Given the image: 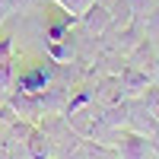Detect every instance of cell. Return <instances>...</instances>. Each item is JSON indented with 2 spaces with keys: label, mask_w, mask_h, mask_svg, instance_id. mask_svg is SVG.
Returning a JSON list of instances; mask_svg holds the SVG:
<instances>
[{
  "label": "cell",
  "mask_w": 159,
  "mask_h": 159,
  "mask_svg": "<svg viewBox=\"0 0 159 159\" xmlns=\"http://www.w3.org/2000/svg\"><path fill=\"white\" fill-rule=\"evenodd\" d=\"M150 147H153V153L159 156V127H156L153 134H150Z\"/></svg>",
  "instance_id": "e0dca14e"
},
{
  "label": "cell",
  "mask_w": 159,
  "mask_h": 159,
  "mask_svg": "<svg viewBox=\"0 0 159 159\" xmlns=\"http://www.w3.org/2000/svg\"><path fill=\"white\" fill-rule=\"evenodd\" d=\"M32 3H35V0H13V13H25Z\"/></svg>",
  "instance_id": "2e32d148"
},
{
  "label": "cell",
  "mask_w": 159,
  "mask_h": 159,
  "mask_svg": "<svg viewBox=\"0 0 159 159\" xmlns=\"http://www.w3.org/2000/svg\"><path fill=\"white\" fill-rule=\"evenodd\" d=\"M156 45L150 42V38H140V42L134 45L124 54V64L127 67H134V70H143V73H153V64H156Z\"/></svg>",
  "instance_id": "5b68a950"
},
{
  "label": "cell",
  "mask_w": 159,
  "mask_h": 159,
  "mask_svg": "<svg viewBox=\"0 0 159 159\" xmlns=\"http://www.w3.org/2000/svg\"><path fill=\"white\" fill-rule=\"evenodd\" d=\"M153 80H156V86H159V57H156V64H153V73H150Z\"/></svg>",
  "instance_id": "ac0fdd59"
},
{
  "label": "cell",
  "mask_w": 159,
  "mask_h": 159,
  "mask_svg": "<svg viewBox=\"0 0 159 159\" xmlns=\"http://www.w3.org/2000/svg\"><path fill=\"white\" fill-rule=\"evenodd\" d=\"M80 25H83V32L86 35H96V38H102L105 32L111 29V19H108V10L105 7H99V3H92L83 16H80Z\"/></svg>",
  "instance_id": "ba28073f"
},
{
  "label": "cell",
  "mask_w": 159,
  "mask_h": 159,
  "mask_svg": "<svg viewBox=\"0 0 159 159\" xmlns=\"http://www.w3.org/2000/svg\"><path fill=\"white\" fill-rule=\"evenodd\" d=\"M153 147H150V137L134 134V130H121L115 140V156L118 159H150Z\"/></svg>",
  "instance_id": "6da1fadb"
},
{
  "label": "cell",
  "mask_w": 159,
  "mask_h": 159,
  "mask_svg": "<svg viewBox=\"0 0 159 159\" xmlns=\"http://www.w3.org/2000/svg\"><path fill=\"white\" fill-rule=\"evenodd\" d=\"M51 3L54 7H61V13L64 16H70V19H80L83 16V13L96 3V0H51Z\"/></svg>",
  "instance_id": "8fae6325"
},
{
  "label": "cell",
  "mask_w": 159,
  "mask_h": 159,
  "mask_svg": "<svg viewBox=\"0 0 159 159\" xmlns=\"http://www.w3.org/2000/svg\"><path fill=\"white\" fill-rule=\"evenodd\" d=\"M13 13V0H0V25H3V19Z\"/></svg>",
  "instance_id": "9a60e30c"
},
{
  "label": "cell",
  "mask_w": 159,
  "mask_h": 159,
  "mask_svg": "<svg viewBox=\"0 0 159 159\" xmlns=\"http://www.w3.org/2000/svg\"><path fill=\"white\" fill-rule=\"evenodd\" d=\"M51 83H54V67H48V64H35V67H29L25 73L16 76V86L19 92H32V96H38V92H45Z\"/></svg>",
  "instance_id": "3957f363"
},
{
  "label": "cell",
  "mask_w": 159,
  "mask_h": 159,
  "mask_svg": "<svg viewBox=\"0 0 159 159\" xmlns=\"http://www.w3.org/2000/svg\"><path fill=\"white\" fill-rule=\"evenodd\" d=\"M143 29H147L150 42H159V7L150 10V16H147V22H143Z\"/></svg>",
  "instance_id": "5bb4252c"
},
{
  "label": "cell",
  "mask_w": 159,
  "mask_h": 159,
  "mask_svg": "<svg viewBox=\"0 0 159 159\" xmlns=\"http://www.w3.org/2000/svg\"><path fill=\"white\" fill-rule=\"evenodd\" d=\"M13 57H16V45H13V35H0V92H3V96L13 89V83H16Z\"/></svg>",
  "instance_id": "277c9868"
},
{
  "label": "cell",
  "mask_w": 159,
  "mask_h": 159,
  "mask_svg": "<svg viewBox=\"0 0 159 159\" xmlns=\"http://www.w3.org/2000/svg\"><path fill=\"white\" fill-rule=\"evenodd\" d=\"M25 153H29V159H54V140L48 137L45 127L35 124V130L25 140Z\"/></svg>",
  "instance_id": "9c48e42d"
},
{
  "label": "cell",
  "mask_w": 159,
  "mask_h": 159,
  "mask_svg": "<svg viewBox=\"0 0 159 159\" xmlns=\"http://www.w3.org/2000/svg\"><path fill=\"white\" fill-rule=\"evenodd\" d=\"M118 80H121L124 99H140V96H143V89L150 86V73L134 70V67H127V64H124V70L118 73Z\"/></svg>",
  "instance_id": "30bf717a"
},
{
  "label": "cell",
  "mask_w": 159,
  "mask_h": 159,
  "mask_svg": "<svg viewBox=\"0 0 159 159\" xmlns=\"http://www.w3.org/2000/svg\"><path fill=\"white\" fill-rule=\"evenodd\" d=\"M96 3H99V7H105V10H108V7L115 3V0H96Z\"/></svg>",
  "instance_id": "d6986e66"
},
{
  "label": "cell",
  "mask_w": 159,
  "mask_h": 159,
  "mask_svg": "<svg viewBox=\"0 0 159 159\" xmlns=\"http://www.w3.org/2000/svg\"><path fill=\"white\" fill-rule=\"evenodd\" d=\"M92 99H96L99 108H108V105H121L124 102V89H121V80H118L115 73L102 76V83L92 89Z\"/></svg>",
  "instance_id": "52a82bcc"
},
{
  "label": "cell",
  "mask_w": 159,
  "mask_h": 159,
  "mask_svg": "<svg viewBox=\"0 0 159 159\" xmlns=\"http://www.w3.org/2000/svg\"><path fill=\"white\" fill-rule=\"evenodd\" d=\"M7 105L13 111H16V118H22V121H32V124H42L45 118V108H42V99L32 96V92H19V89H10V99Z\"/></svg>",
  "instance_id": "7a4b0ae2"
},
{
  "label": "cell",
  "mask_w": 159,
  "mask_h": 159,
  "mask_svg": "<svg viewBox=\"0 0 159 159\" xmlns=\"http://www.w3.org/2000/svg\"><path fill=\"white\" fill-rule=\"evenodd\" d=\"M140 102H143V108H147V111L153 115V121L159 124V86H156V83H150L147 89H143Z\"/></svg>",
  "instance_id": "7c38bea8"
},
{
  "label": "cell",
  "mask_w": 159,
  "mask_h": 159,
  "mask_svg": "<svg viewBox=\"0 0 159 159\" xmlns=\"http://www.w3.org/2000/svg\"><path fill=\"white\" fill-rule=\"evenodd\" d=\"M13 121H16V111H13L10 105L3 102V105H0V140L7 137V130L13 127Z\"/></svg>",
  "instance_id": "4fadbf2b"
},
{
  "label": "cell",
  "mask_w": 159,
  "mask_h": 159,
  "mask_svg": "<svg viewBox=\"0 0 159 159\" xmlns=\"http://www.w3.org/2000/svg\"><path fill=\"white\" fill-rule=\"evenodd\" d=\"M156 127H159V124L153 121V115L143 108V102H140V99H127V130L150 137Z\"/></svg>",
  "instance_id": "8992f818"
}]
</instances>
